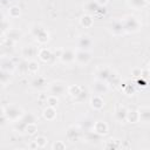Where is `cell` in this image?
<instances>
[{"mask_svg": "<svg viewBox=\"0 0 150 150\" xmlns=\"http://www.w3.org/2000/svg\"><path fill=\"white\" fill-rule=\"evenodd\" d=\"M43 117L47 120V121H53L55 117H56V110H55V108L54 107H50V105H48L45 110H43Z\"/></svg>", "mask_w": 150, "mask_h": 150, "instance_id": "cell-22", "label": "cell"}, {"mask_svg": "<svg viewBox=\"0 0 150 150\" xmlns=\"http://www.w3.org/2000/svg\"><path fill=\"white\" fill-rule=\"evenodd\" d=\"M146 2H148V4H150V0H146Z\"/></svg>", "mask_w": 150, "mask_h": 150, "instance_id": "cell-40", "label": "cell"}, {"mask_svg": "<svg viewBox=\"0 0 150 150\" xmlns=\"http://www.w3.org/2000/svg\"><path fill=\"white\" fill-rule=\"evenodd\" d=\"M1 69L13 73V71L16 69V64L13 62V60H11V59H8V57H4V59L1 60Z\"/></svg>", "mask_w": 150, "mask_h": 150, "instance_id": "cell-16", "label": "cell"}, {"mask_svg": "<svg viewBox=\"0 0 150 150\" xmlns=\"http://www.w3.org/2000/svg\"><path fill=\"white\" fill-rule=\"evenodd\" d=\"M80 135H81V131H80V129L76 128V127H70V128H68V130H67V137H68V139L71 141V142L77 141V139L80 138Z\"/></svg>", "mask_w": 150, "mask_h": 150, "instance_id": "cell-20", "label": "cell"}, {"mask_svg": "<svg viewBox=\"0 0 150 150\" xmlns=\"http://www.w3.org/2000/svg\"><path fill=\"white\" fill-rule=\"evenodd\" d=\"M128 5L131 8L139 11V9L145 8L146 5H148V2H146V0H128Z\"/></svg>", "mask_w": 150, "mask_h": 150, "instance_id": "cell-21", "label": "cell"}, {"mask_svg": "<svg viewBox=\"0 0 150 150\" xmlns=\"http://www.w3.org/2000/svg\"><path fill=\"white\" fill-rule=\"evenodd\" d=\"M1 29H2V34H6V32H8L9 28V22L2 16V25H1Z\"/></svg>", "mask_w": 150, "mask_h": 150, "instance_id": "cell-35", "label": "cell"}, {"mask_svg": "<svg viewBox=\"0 0 150 150\" xmlns=\"http://www.w3.org/2000/svg\"><path fill=\"white\" fill-rule=\"evenodd\" d=\"M91 56H90V53L89 50H82V49H77L75 52V61L79 63V64H87L89 61H90Z\"/></svg>", "mask_w": 150, "mask_h": 150, "instance_id": "cell-9", "label": "cell"}, {"mask_svg": "<svg viewBox=\"0 0 150 150\" xmlns=\"http://www.w3.org/2000/svg\"><path fill=\"white\" fill-rule=\"evenodd\" d=\"M46 79L43 76H34L33 80L30 81V87L34 88V89H41L46 86Z\"/></svg>", "mask_w": 150, "mask_h": 150, "instance_id": "cell-17", "label": "cell"}, {"mask_svg": "<svg viewBox=\"0 0 150 150\" xmlns=\"http://www.w3.org/2000/svg\"><path fill=\"white\" fill-rule=\"evenodd\" d=\"M84 11L87 12V14H94V13H98L101 9V5L96 1V0H88L84 6H83Z\"/></svg>", "mask_w": 150, "mask_h": 150, "instance_id": "cell-12", "label": "cell"}, {"mask_svg": "<svg viewBox=\"0 0 150 150\" xmlns=\"http://www.w3.org/2000/svg\"><path fill=\"white\" fill-rule=\"evenodd\" d=\"M80 23L83 26V27H90L93 25V18L90 14H86L83 15L81 19H80Z\"/></svg>", "mask_w": 150, "mask_h": 150, "instance_id": "cell-30", "label": "cell"}, {"mask_svg": "<svg viewBox=\"0 0 150 150\" xmlns=\"http://www.w3.org/2000/svg\"><path fill=\"white\" fill-rule=\"evenodd\" d=\"M96 1H97L101 6H103V5H105V4H107V1H108V0H96Z\"/></svg>", "mask_w": 150, "mask_h": 150, "instance_id": "cell-38", "label": "cell"}, {"mask_svg": "<svg viewBox=\"0 0 150 150\" xmlns=\"http://www.w3.org/2000/svg\"><path fill=\"white\" fill-rule=\"evenodd\" d=\"M121 21L125 33H136L141 29V22L135 15H127Z\"/></svg>", "mask_w": 150, "mask_h": 150, "instance_id": "cell-2", "label": "cell"}, {"mask_svg": "<svg viewBox=\"0 0 150 150\" xmlns=\"http://www.w3.org/2000/svg\"><path fill=\"white\" fill-rule=\"evenodd\" d=\"M111 71H112V70H111L109 67H102V68H100V69L97 70L96 77H97L98 80H102V81H105V82H107V80L109 79Z\"/></svg>", "mask_w": 150, "mask_h": 150, "instance_id": "cell-19", "label": "cell"}, {"mask_svg": "<svg viewBox=\"0 0 150 150\" xmlns=\"http://www.w3.org/2000/svg\"><path fill=\"white\" fill-rule=\"evenodd\" d=\"M39 70V63L35 60H28V73H36Z\"/></svg>", "mask_w": 150, "mask_h": 150, "instance_id": "cell-32", "label": "cell"}, {"mask_svg": "<svg viewBox=\"0 0 150 150\" xmlns=\"http://www.w3.org/2000/svg\"><path fill=\"white\" fill-rule=\"evenodd\" d=\"M100 137H101V135H98L93 129L86 131V141H88V142H96V141L100 139Z\"/></svg>", "mask_w": 150, "mask_h": 150, "instance_id": "cell-26", "label": "cell"}, {"mask_svg": "<svg viewBox=\"0 0 150 150\" xmlns=\"http://www.w3.org/2000/svg\"><path fill=\"white\" fill-rule=\"evenodd\" d=\"M7 39L9 41H18L20 40V36H21V33L18 30V29H9L7 32Z\"/></svg>", "mask_w": 150, "mask_h": 150, "instance_id": "cell-28", "label": "cell"}, {"mask_svg": "<svg viewBox=\"0 0 150 150\" xmlns=\"http://www.w3.org/2000/svg\"><path fill=\"white\" fill-rule=\"evenodd\" d=\"M36 131V123H33V124H29L26 129V132L29 134V135H33L34 132Z\"/></svg>", "mask_w": 150, "mask_h": 150, "instance_id": "cell-36", "label": "cell"}, {"mask_svg": "<svg viewBox=\"0 0 150 150\" xmlns=\"http://www.w3.org/2000/svg\"><path fill=\"white\" fill-rule=\"evenodd\" d=\"M57 57L62 63H71L75 61V50L69 49V48L62 49Z\"/></svg>", "mask_w": 150, "mask_h": 150, "instance_id": "cell-7", "label": "cell"}, {"mask_svg": "<svg viewBox=\"0 0 150 150\" xmlns=\"http://www.w3.org/2000/svg\"><path fill=\"white\" fill-rule=\"evenodd\" d=\"M138 117L139 122L150 123V107H141L138 109Z\"/></svg>", "mask_w": 150, "mask_h": 150, "instance_id": "cell-14", "label": "cell"}, {"mask_svg": "<svg viewBox=\"0 0 150 150\" xmlns=\"http://www.w3.org/2000/svg\"><path fill=\"white\" fill-rule=\"evenodd\" d=\"M11 79H12V73H11V71H7V70L1 69V74H0V81H1V84H2L4 87H5V86H7V84L9 83Z\"/></svg>", "mask_w": 150, "mask_h": 150, "instance_id": "cell-24", "label": "cell"}, {"mask_svg": "<svg viewBox=\"0 0 150 150\" xmlns=\"http://www.w3.org/2000/svg\"><path fill=\"white\" fill-rule=\"evenodd\" d=\"M68 94H70V96H73L76 101H82L86 98V91L83 90L82 87L80 86H70L68 88Z\"/></svg>", "mask_w": 150, "mask_h": 150, "instance_id": "cell-8", "label": "cell"}, {"mask_svg": "<svg viewBox=\"0 0 150 150\" xmlns=\"http://www.w3.org/2000/svg\"><path fill=\"white\" fill-rule=\"evenodd\" d=\"M1 111L6 115L8 122H12V123L18 122L25 115L22 108L19 107L18 104H8L6 107H2L1 108Z\"/></svg>", "mask_w": 150, "mask_h": 150, "instance_id": "cell-1", "label": "cell"}, {"mask_svg": "<svg viewBox=\"0 0 150 150\" xmlns=\"http://www.w3.org/2000/svg\"><path fill=\"white\" fill-rule=\"evenodd\" d=\"M21 55L26 60H28V59L33 60V57H35L36 55H39V49L35 46H33V45H27V46H25L21 49Z\"/></svg>", "mask_w": 150, "mask_h": 150, "instance_id": "cell-10", "label": "cell"}, {"mask_svg": "<svg viewBox=\"0 0 150 150\" xmlns=\"http://www.w3.org/2000/svg\"><path fill=\"white\" fill-rule=\"evenodd\" d=\"M120 76L115 73V71H111V74H110V76H109V79L107 80V83L108 84H111L112 83V86H117L118 83H120Z\"/></svg>", "mask_w": 150, "mask_h": 150, "instance_id": "cell-31", "label": "cell"}, {"mask_svg": "<svg viewBox=\"0 0 150 150\" xmlns=\"http://www.w3.org/2000/svg\"><path fill=\"white\" fill-rule=\"evenodd\" d=\"M36 122L38 121H36L35 115H33V114H26L18 122L14 123L15 124L14 125V130L18 131V132H20V134H23V132H26V129H27V127L29 124H33V123H36Z\"/></svg>", "mask_w": 150, "mask_h": 150, "instance_id": "cell-3", "label": "cell"}, {"mask_svg": "<svg viewBox=\"0 0 150 150\" xmlns=\"http://www.w3.org/2000/svg\"><path fill=\"white\" fill-rule=\"evenodd\" d=\"M20 14H21L20 7H18V6H12V7L8 8V16H9V18L15 19V18H19Z\"/></svg>", "mask_w": 150, "mask_h": 150, "instance_id": "cell-29", "label": "cell"}, {"mask_svg": "<svg viewBox=\"0 0 150 150\" xmlns=\"http://www.w3.org/2000/svg\"><path fill=\"white\" fill-rule=\"evenodd\" d=\"M64 148H66V145L60 141H57L56 143L53 144V149H64Z\"/></svg>", "mask_w": 150, "mask_h": 150, "instance_id": "cell-37", "label": "cell"}, {"mask_svg": "<svg viewBox=\"0 0 150 150\" xmlns=\"http://www.w3.org/2000/svg\"><path fill=\"white\" fill-rule=\"evenodd\" d=\"M48 89H49L50 95H55L57 97L59 96H62L63 94H66V90H67L66 83L62 82V81H54V82H52L49 84Z\"/></svg>", "mask_w": 150, "mask_h": 150, "instance_id": "cell-5", "label": "cell"}, {"mask_svg": "<svg viewBox=\"0 0 150 150\" xmlns=\"http://www.w3.org/2000/svg\"><path fill=\"white\" fill-rule=\"evenodd\" d=\"M47 144V138L45 136H38L35 138V146L36 148H43Z\"/></svg>", "mask_w": 150, "mask_h": 150, "instance_id": "cell-33", "label": "cell"}, {"mask_svg": "<svg viewBox=\"0 0 150 150\" xmlns=\"http://www.w3.org/2000/svg\"><path fill=\"white\" fill-rule=\"evenodd\" d=\"M93 130L96 131L98 135H105L108 132V124L104 122V121H96L94 123V127H93Z\"/></svg>", "mask_w": 150, "mask_h": 150, "instance_id": "cell-15", "label": "cell"}, {"mask_svg": "<svg viewBox=\"0 0 150 150\" xmlns=\"http://www.w3.org/2000/svg\"><path fill=\"white\" fill-rule=\"evenodd\" d=\"M127 121L130 122V123H136V122H139V117H138V110H128V114H127Z\"/></svg>", "mask_w": 150, "mask_h": 150, "instance_id": "cell-25", "label": "cell"}, {"mask_svg": "<svg viewBox=\"0 0 150 150\" xmlns=\"http://www.w3.org/2000/svg\"><path fill=\"white\" fill-rule=\"evenodd\" d=\"M148 66H149V67H148V68H149V70H150V62H149V64H148Z\"/></svg>", "mask_w": 150, "mask_h": 150, "instance_id": "cell-39", "label": "cell"}, {"mask_svg": "<svg viewBox=\"0 0 150 150\" xmlns=\"http://www.w3.org/2000/svg\"><path fill=\"white\" fill-rule=\"evenodd\" d=\"M39 57L43 61V62H49V60L53 57V54L49 49L47 48H41L39 49Z\"/></svg>", "mask_w": 150, "mask_h": 150, "instance_id": "cell-23", "label": "cell"}, {"mask_svg": "<svg viewBox=\"0 0 150 150\" xmlns=\"http://www.w3.org/2000/svg\"><path fill=\"white\" fill-rule=\"evenodd\" d=\"M127 114H128V109L125 107H120L116 110L115 116H116V118L118 121H124V120H127Z\"/></svg>", "mask_w": 150, "mask_h": 150, "instance_id": "cell-27", "label": "cell"}, {"mask_svg": "<svg viewBox=\"0 0 150 150\" xmlns=\"http://www.w3.org/2000/svg\"><path fill=\"white\" fill-rule=\"evenodd\" d=\"M32 34L34 35V38L38 40L39 43H46L49 39V34L48 32L42 27V26H34L32 28Z\"/></svg>", "mask_w": 150, "mask_h": 150, "instance_id": "cell-4", "label": "cell"}, {"mask_svg": "<svg viewBox=\"0 0 150 150\" xmlns=\"http://www.w3.org/2000/svg\"><path fill=\"white\" fill-rule=\"evenodd\" d=\"M110 32H111L114 35H121V34L125 33L124 27H123V25H122V21H114V22L110 25Z\"/></svg>", "mask_w": 150, "mask_h": 150, "instance_id": "cell-18", "label": "cell"}, {"mask_svg": "<svg viewBox=\"0 0 150 150\" xmlns=\"http://www.w3.org/2000/svg\"><path fill=\"white\" fill-rule=\"evenodd\" d=\"M90 105L93 109L95 110H100L104 107V101L102 98V95H98V94H95L90 97Z\"/></svg>", "mask_w": 150, "mask_h": 150, "instance_id": "cell-13", "label": "cell"}, {"mask_svg": "<svg viewBox=\"0 0 150 150\" xmlns=\"http://www.w3.org/2000/svg\"><path fill=\"white\" fill-rule=\"evenodd\" d=\"M93 89H94L95 94L103 95V94H105L109 90V84L105 81H102V80L96 79V81L93 83Z\"/></svg>", "mask_w": 150, "mask_h": 150, "instance_id": "cell-11", "label": "cell"}, {"mask_svg": "<svg viewBox=\"0 0 150 150\" xmlns=\"http://www.w3.org/2000/svg\"><path fill=\"white\" fill-rule=\"evenodd\" d=\"M93 47V39L88 34H82L80 35L77 40V49L82 50H90Z\"/></svg>", "mask_w": 150, "mask_h": 150, "instance_id": "cell-6", "label": "cell"}, {"mask_svg": "<svg viewBox=\"0 0 150 150\" xmlns=\"http://www.w3.org/2000/svg\"><path fill=\"white\" fill-rule=\"evenodd\" d=\"M57 102H59V98H57V96H55V95H49L48 96V98H47V103H48V105H50V107H56L57 105Z\"/></svg>", "mask_w": 150, "mask_h": 150, "instance_id": "cell-34", "label": "cell"}]
</instances>
